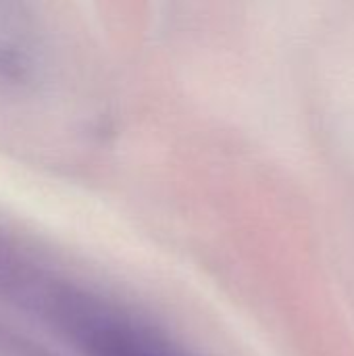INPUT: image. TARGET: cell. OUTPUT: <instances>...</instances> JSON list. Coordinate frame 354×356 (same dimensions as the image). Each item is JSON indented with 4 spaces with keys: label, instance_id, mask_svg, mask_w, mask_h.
Instances as JSON below:
<instances>
[{
    "label": "cell",
    "instance_id": "6da1fadb",
    "mask_svg": "<svg viewBox=\"0 0 354 356\" xmlns=\"http://www.w3.org/2000/svg\"><path fill=\"white\" fill-rule=\"evenodd\" d=\"M29 25L13 8L0 2V77L15 81L31 63Z\"/></svg>",
    "mask_w": 354,
    "mask_h": 356
}]
</instances>
